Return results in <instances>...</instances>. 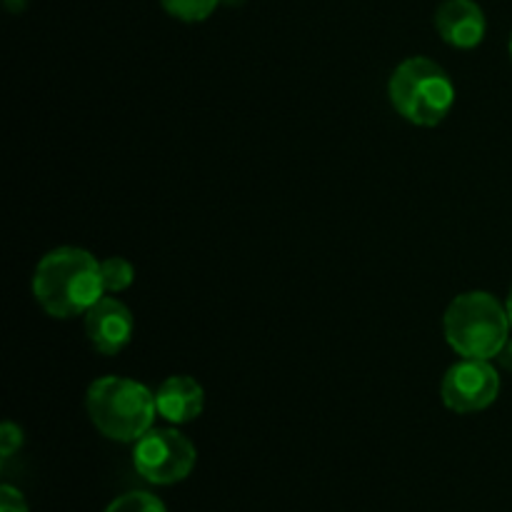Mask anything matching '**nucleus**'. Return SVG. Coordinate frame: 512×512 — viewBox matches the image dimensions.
I'll return each instance as SVG.
<instances>
[{
  "label": "nucleus",
  "instance_id": "nucleus-1",
  "mask_svg": "<svg viewBox=\"0 0 512 512\" xmlns=\"http://www.w3.org/2000/svg\"><path fill=\"white\" fill-rule=\"evenodd\" d=\"M103 293L100 263L88 250L63 245L45 253L35 265L33 295L50 318H80L103 298Z\"/></svg>",
  "mask_w": 512,
  "mask_h": 512
},
{
  "label": "nucleus",
  "instance_id": "nucleus-2",
  "mask_svg": "<svg viewBox=\"0 0 512 512\" xmlns=\"http://www.w3.org/2000/svg\"><path fill=\"white\" fill-rule=\"evenodd\" d=\"M85 408L95 430L115 443H138L148 430H153L158 415L153 390L120 375H108L90 383Z\"/></svg>",
  "mask_w": 512,
  "mask_h": 512
},
{
  "label": "nucleus",
  "instance_id": "nucleus-3",
  "mask_svg": "<svg viewBox=\"0 0 512 512\" xmlns=\"http://www.w3.org/2000/svg\"><path fill=\"white\" fill-rule=\"evenodd\" d=\"M445 340L463 358L495 360L510 340L508 308L485 290L460 293L443 315Z\"/></svg>",
  "mask_w": 512,
  "mask_h": 512
},
{
  "label": "nucleus",
  "instance_id": "nucleus-4",
  "mask_svg": "<svg viewBox=\"0 0 512 512\" xmlns=\"http://www.w3.org/2000/svg\"><path fill=\"white\" fill-rule=\"evenodd\" d=\"M395 113L420 128H435L455 105V85L435 60L413 55L393 70L388 83Z\"/></svg>",
  "mask_w": 512,
  "mask_h": 512
},
{
  "label": "nucleus",
  "instance_id": "nucleus-5",
  "mask_svg": "<svg viewBox=\"0 0 512 512\" xmlns=\"http://www.w3.org/2000/svg\"><path fill=\"white\" fill-rule=\"evenodd\" d=\"M195 445L175 428H153L133 443L135 473L153 485L183 483L195 468Z\"/></svg>",
  "mask_w": 512,
  "mask_h": 512
},
{
  "label": "nucleus",
  "instance_id": "nucleus-6",
  "mask_svg": "<svg viewBox=\"0 0 512 512\" xmlns=\"http://www.w3.org/2000/svg\"><path fill=\"white\" fill-rule=\"evenodd\" d=\"M500 395V375L490 360L463 358L445 373L440 398L453 413L468 415L488 410Z\"/></svg>",
  "mask_w": 512,
  "mask_h": 512
},
{
  "label": "nucleus",
  "instance_id": "nucleus-7",
  "mask_svg": "<svg viewBox=\"0 0 512 512\" xmlns=\"http://www.w3.org/2000/svg\"><path fill=\"white\" fill-rule=\"evenodd\" d=\"M133 330L135 320L130 308L110 295H103L85 313V335H88L90 345L95 348V353L108 355V358L128 348V343L133 340Z\"/></svg>",
  "mask_w": 512,
  "mask_h": 512
},
{
  "label": "nucleus",
  "instance_id": "nucleus-8",
  "mask_svg": "<svg viewBox=\"0 0 512 512\" xmlns=\"http://www.w3.org/2000/svg\"><path fill=\"white\" fill-rule=\"evenodd\" d=\"M435 30L453 48L473 50L483 43L488 20L475 0H445L435 13Z\"/></svg>",
  "mask_w": 512,
  "mask_h": 512
},
{
  "label": "nucleus",
  "instance_id": "nucleus-9",
  "mask_svg": "<svg viewBox=\"0 0 512 512\" xmlns=\"http://www.w3.org/2000/svg\"><path fill=\"white\" fill-rule=\"evenodd\" d=\"M158 415L173 425L193 423L205 410V390L190 375H170L155 390Z\"/></svg>",
  "mask_w": 512,
  "mask_h": 512
},
{
  "label": "nucleus",
  "instance_id": "nucleus-10",
  "mask_svg": "<svg viewBox=\"0 0 512 512\" xmlns=\"http://www.w3.org/2000/svg\"><path fill=\"white\" fill-rule=\"evenodd\" d=\"M100 280H103L105 293H123V290H128L135 280L133 263L120 258V255L100 260Z\"/></svg>",
  "mask_w": 512,
  "mask_h": 512
},
{
  "label": "nucleus",
  "instance_id": "nucleus-11",
  "mask_svg": "<svg viewBox=\"0 0 512 512\" xmlns=\"http://www.w3.org/2000/svg\"><path fill=\"white\" fill-rule=\"evenodd\" d=\"M160 5L165 13L183 23H203L215 13L220 0H160Z\"/></svg>",
  "mask_w": 512,
  "mask_h": 512
},
{
  "label": "nucleus",
  "instance_id": "nucleus-12",
  "mask_svg": "<svg viewBox=\"0 0 512 512\" xmlns=\"http://www.w3.org/2000/svg\"><path fill=\"white\" fill-rule=\"evenodd\" d=\"M105 512H168L165 503L158 495L148 493V490H130V493L120 495L113 503L105 508Z\"/></svg>",
  "mask_w": 512,
  "mask_h": 512
},
{
  "label": "nucleus",
  "instance_id": "nucleus-13",
  "mask_svg": "<svg viewBox=\"0 0 512 512\" xmlns=\"http://www.w3.org/2000/svg\"><path fill=\"white\" fill-rule=\"evenodd\" d=\"M20 448H23V430L10 423V420H5L0 425V458L10 460Z\"/></svg>",
  "mask_w": 512,
  "mask_h": 512
},
{
  "label": "nucleus",
  "instance_id": "nucleus-14",
  "mask_svg": "<svg viewBox=\"0 0 512 512\" xmlns=\"http://www.w3.org/2000/svg\"><path fill=\"white\" fill-rule=\"evenodd\" d=\"M0 512H30L25 495L13 485H3L0 488Z\"/></svg>",
  "mask_w": 512,
  "mask_h": 512
},
{
  "label": "nucleus",
  "instance_id": "nucleus-15",
  "mask_svg": "<svg viewBox=\"0 0 512 512\" xmlns=\"http://www.w3.org/2000/svg\"><path fill=\"white\" fill-rule=\"evenodd\" d=\"M495 360H498V363H500V368L508 370V373H512V338L503 345V350H500L498 358H495Z\"/></svg>",
  "mask_w": 512,
  "mask_h": 512
},
{
  "label": "nucleus",
  "instance_id": "nucleus-16",
  "mask_svg": "<svg viewBox=\"0 0 512 512\" xmlns=\"http://www.w3.org/2000/svg\"><path fill=\"white\" fill-rule=\"evenodd\" d=\"M223 5H230V8H238V5H243L245 0H220Z\"/></svg>",
  "mask_w": 512,
  "mask_h": 512
},
{
  "label": "nucleus",
  "instance_id": "nucleus-17",
  "mask_svg": "<svg viewBox=\"0 0 512 512\" xmlns=\"http://www.w3.org/2000/svg\"><path fill=\"white\" fill-rule=\"evenodd\" d=\"M505 308H508V315H510V325H512V288H510V295H508V303H505Z\"/></svg>",
  "mask_w": 512,
  "mask_h": 512
},
{
  "label": "nucleus",
  "instance_id": "nucleus-18",
  "mask_svg": "<svg viewBox=\"0 0 512 512\" xmlns=\"http://www.w3.org/2000/svg\"><path fill=\"white\" fill-rule=\"evenodd\" d=\"M510 58H512V35H510Z\"/></svg>",
  "mask_w": 512,
  "mask_h": 512
}]
</instances>
